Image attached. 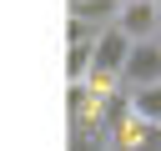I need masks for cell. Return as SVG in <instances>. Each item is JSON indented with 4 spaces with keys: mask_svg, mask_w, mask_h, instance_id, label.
Masks as SVG:
<instances>
[{
    "mask_svg": "<svg viewBox=\"0 0 161 151\" xmlns=\"http://www.w3.org/2000/svg\"><path fill=\"white\" fill-rule=\"evenodd\" d=\"M126 50H131V40H126V35L116 30V25L96 30V40H91V65H86V76H91L96 86H106V81H121Z\"/></svg>",
    "mask_w": 161,
    "mask_h": 151,
    "instance_id": "cell-1",
    "label": "cell"
},
{
    "mask_svg": "<svg viewBox=\"0 0 161 151\" xmlns=\"http://www.w3.org/2000/svg\"><path fill=\"white\" fill-rule=\"evenodd\" d=\"M116 30H121L126 40H156V35H161V5H156V0H121Z\"/></svg>",
    "mask_w": 161,
    "mask_h": 151,
    "instance_id": "cell-2",
    "label": "cell"
},
{
    "mask_svg": "<svg viewBox=\"0 0 161 151\" xmlns=\"http://www.w3.org/2000/svg\"><path fill=\"white\" fill-rule=\"evenodd\" d=\"M121 81H126V91L161 81V35H156V40H131L126 65H121Z\"/></svg>",
    "mask_w": 161,
    "mask_h": 151,
    "instance_id": "cell-3",
    "label": "cell"
},
{
    "mask_svg": "<svg viewBox=\"0 0 161 151\" xmlns=\"http://www.w3.org/2000/svg\"><path fill=\"white\" fill-rule=\"evenodd\" d=\"M116 141H126L131 151H161V126L156 121H136L126 111V121L116 126Z\"/></svg>",
    "mask_w": 161,
    "mask_h": 151,
    "instance_id": "cell-4",
    "label": "cell"
},
{
    "mask_svg": "<svg viewBox=\"0 0 161 151\" xmlns=\"http://www.w3.org/2000/svg\"><path fill=\"white\" fill-rule=\"evenodd\" d=\"M70 10H75V25H86V30H106V25H116L121 0H70Z\"/></svg>",
    "mask_w": 161,
    "mask_h": 151,
    "instance_id": "cell-5",
    "label": "cell"
},
{
    "mask_svg": "<svg viewBox=\"0 0 161 151\" xmlns=\"http://www.w3.org/2000/svg\"><path fill=\"white\" fill-rule=\"evenodd\" d=\"M126 111H131L136 121H156V126H161V81L131 86V91H126Z\"/></svg>",
    "mask_w": 161,
    "mask_h": 151,
    "instance_id": "cell-6",
    "label": "cell"
}]
</instances>
